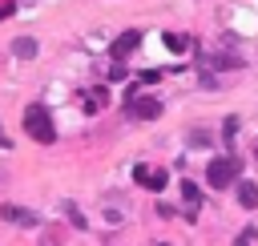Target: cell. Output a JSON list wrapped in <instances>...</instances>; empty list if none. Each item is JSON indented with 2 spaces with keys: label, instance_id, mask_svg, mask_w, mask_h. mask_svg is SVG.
I'll use <instances>...</instances> for the list:
<instances>
[{
  "label": "cell",
  "instance_id": "6da1fadb",
  "mask_svg": "<svg viewBox=\"0 0 258 246\" xmlns=\"http://www.w3.org/2000/svg\"><path fill=\"white\" fill-rule=\"evenodd\" d=\"M238 173H242V157H234V153H226V157H210V165H206V181H210V190H226V186H234Z\"/></svg>",
  "mask_w": 258,
  "mask_h": 246
},
{
  "label": "cell",
  "instance_id": "5bb4252c",
  "mask_svg": "<svg viewBox=\"0 0 258 246\" xmlns=\"http://www.w3.org/2000/svg\"><path fill=\"white\" fill-rule=\"evenodd\" d=\"M12 12V0H0V16H8Z\"/></svg>",
  "mask_w": 258,
  "mask_h": 246
},
{
  "label": "cell",
  "instance_id": "7a4b0ae2",
  "mask_svg": "<svg viewBox=\"0 0 258 246\" xmlns=\"http://www.w3.org/2000/svg\"><path fill=\"white\" fill-rule=\"evenodd\" d=\"M24 133H28L32 141H40V145H52V141H56L52 117H48L44 105H28V109H24Z\"/></svg>",
  "mask_w": 258,
  "mask_h": 246
},
{
  "label": "cell",
  "instance_id": "ba28073f",
  "mask_svg": "<svg viewBox=\"0 0 258 246\" xmlns=\"http://www.w3.org/2000/svg\"><path fill=\"white\" fill-rule=\"evenodd\" d=\"M105 101H109V93H105V89H93V93L85 97V109L97 113V109H105Z\"/></svg>",
  "mask_w": 258,
  "mask_h": 246
},
{
  "label": "cell",
  "instance_id": "30bf717a",
  "mask_svg": "<svg viewBox=\"0 0 258 246\" xmlns=\"http://www.w3.org/2000/svg\"><path fill=\"white\" fill-rule=\"evenodd\" d=\"M181 194H185V202H189V214L198 210V198H202V190L194 186V181H181Z\"/></svg>",
  "mask_w": 258,
  "mask_h": 246
},
{
  "label": "cell",
  "instance_id": "7c38bea8",
  "mask_svg": "<svg viewBox=\"0 0 258 246\" xmlns=\"http://www.w3.org/2000/svg\"><path fill=\"white\" fill-rule=\"evenodd\" d=\"M64 210H69V218H73V226H81V230H85V226H89V222H85V214H81V210H77V206H73V202H69V206H64Z\"/></svg>",
  "mask_w": 258,
  "mask_h": 246
},
{
  "label": "cell",
  "instance_id": "8992f818",
  "mask_svg": "<svg viewBox=\"0 0 258 246\" xmlns=\"http://www.w3.org/2000/svg\"><path fill=\"white\" fill-rule=\"evenodd\" d=\"M133 177H137L141 186H149V190H165V169H145V165H137Z\"/></svg>",
  "mask_w": 258,
  "mask_h": 246
},
{
  "label": "cell",
  "instance_id": "52a82bcc",
  "mask_svg": "<svg viewBox=\"0 0 258 246\" xmlns=\"http://www.w3.org/2000/svg\"><path fill=\"white\" fill-rule=\"evenodd\" d=\"M238 202H242L246 210H254V206H258V186H254V181H242V186H238Z\"/></svg>",
  "mask_w": 258,
  "mask_h": 246
},
{
  "label": "cell",
  "instance_id": "4fadbf2b",
  "mask_svg": "<svg viewBox=\"0 0 258 246\" xmlns=\"http://www.w3.org/2000/svg\"><path fill=\"white\" fill-rule=\"evenodd\" d=\"M222 133H226V141H230V137H234V133H238V117H230V121H226V129H222Z\"/></svg>",
  "mask_w": 258,
  "mask_h": 246
},
{
  "label": "cell",
  "instance_id": "277c9868",
  "mask_svg": "<svg viewBox=\"0 0 258 246\" xmlns=\"http://www.w3.org/2000/svg\"><path fill=\"white\" fill-rule=\"evenodd\" d=\"M137 44H141V32H137V28H129V32H121V36L113 40V60L121 65V56H129V52H133Z\"/></svg>",
  "mask_w": 258,
  "mask_h": 246
},
{
  "label": "cell",
  "instance_id": "9c48e42d",
  "mask_svg": "<svg viewBox=\"0 0 258 246\" xmlns=\"http://www.w3.org/2000/svg\"><path fill=\"white\" fill-rule=\"evenodd\" d=\"M12 52H16V56H36V40H32V36H20V40L12 44Z\"/></svg>",
  "mask_w": 258,
  "mask_h": 246
},
{
  "label": "cell",
  "instance_id": "5b68a950",
  "mask_svg": "<svg viewBox=\"0 0 258 246\" xmlns=\"http://www.w3.org/2000/svg\"><path fill=\"white\" fill-rule=\"evenodd\" d=\"M0 218L4 222H16V226H36V214L24 210V206H0Z\"/></svg>",
  "mask_w": 258,
  "mask_h": 246
},
{
  "label": "cell",
  "instance_id": "8fae6325",
  "mask_svg": "<svg viewBox=\"0 0 258 246\" xmlns=\"http://www.w3.org/2000/svg\"><path fill=\"white\" fill-rule=\"evenodd\" d=\"M165 44H169L173 52H181V48L189 44V36H181V32H165Z\"/></svg>",
  "mask_w": 258,
  "mask_h": 246
},
{
  "label": "cell",
  "instance_id": "3957f363",
  "mask_svg": "<svg viewBox=\"0 0 258 246\" xmlns=\"http://www.w3.org/2000/svg\"><path fill=\"white\" fill-rule=\"evenodd\" d=\"M129 113L141 117V121H153V117H161V101L157 97H133L129 101Z\"/></svg>",
  "mask_w": 258,
  "mask_h": 246
}]
</instances>
